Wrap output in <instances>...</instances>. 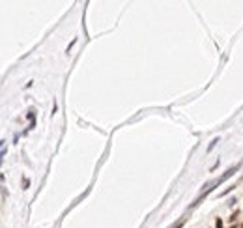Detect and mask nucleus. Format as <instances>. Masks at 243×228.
I'll use <instances>...</instances> for the list:
<instances>
[{
    "label": "nucleus",
    "mask_w": 243,
    "mask_h": 228,
    "mask_svg": "<svg viewBox=\"0 0 243 228\" xmlns=\"http://www.w3.org/2000/svg\"><path fill=\"white\" fill-rule=\"evenodd\" d=\"M240 228H243V223H241V226H240Z\"/></svg>",
    "instance_id": "obj_1"
}]
</instances>
